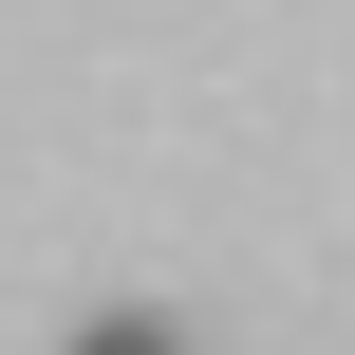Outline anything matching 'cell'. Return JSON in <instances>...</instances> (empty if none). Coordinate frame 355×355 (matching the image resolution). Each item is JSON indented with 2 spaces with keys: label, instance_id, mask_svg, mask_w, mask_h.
Listing matches in <instances>:
<instances>
[{
  "label": "cell",
  "instance_id": "6da1fadb",
  "mask_svg": "<svg viewBox=\"0 0 355 355\" xmlns=\"http://www.w3.org/2000/svg\"><path fill=\"white\" fill-rule=\"evenodd\" d=\"M56 355H187V337H168V318H75Z\"/></svg>",
  "mask_w": 355,
  "mask_h": 355
}]
</instances>
